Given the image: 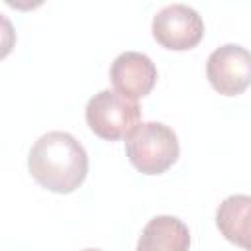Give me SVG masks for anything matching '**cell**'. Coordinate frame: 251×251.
<instances>
[{
    "instance_id": "obj_1",
    "label": "cell",
    "mask_w": 251,
    "mask_h": 251,
    "mask_svg": "<svg viewBox=\"0 0 251 251\" xmlns=\"http://www.w3.org/2000/svg\"><path fill=\"white\" fill-rule=\"evenodd\" d=\"M27 169L33 180L59 194L76 190L88 173V155L82 143L67 131L43 133L29 149Z\"/></svg>"
},
{
    "instance_id": "obj_2",
    "label": "cell",
    "mask_w": 251,
    "mask_h": 251,
    "mask_svg": "<svg viewBox=\"0 0 251 251\" xmlns=\"http://www.w3.org/2000/svg\"><path fill=\"white\" fill-rule=\"evenodd\" d=\"M129 163L143 175H161L178 159L176 133L161 122H141L126 137Z\"/></svg>"
},
{
    "instance_id": "obj_3",
    "label": "cell",
    "mask_w": 251,
    "mask_h": 251,
    "mask_svg": "<svg viewBox=\"0 0 251 251\" xmlns=\"http://www.w3.org/2000/svg\"><path fill=\"white\" fill-rule=\"evenodd\" d=\"M86 124L102 139L116 141L127 137L141 122L139 104L116 90H100L86 102Z\"/></svg>"
},
{
    "instance_id": "obj_4",
    "label": "cell",
    "mask_w": 251,
    "mask_h": 251,
    "mask_svg": "<svg viewBox=\"0 0 251 251\" xmlns=\"http://www.w3.org/2000/svg\"><path fill=\"white\" fill-rule=\"evenodd\" d=\"M206 76L212 88L224 96H237L251 86V51L237 43L214 49L206 61Z\"/></svg>"
},
{
    "instance_id": "obj_5",
    "label": "cell",
    "mask_w": 251,
    "mask_h": 251,
    "mask_svg": "<svg viewBox=\"0 0 251 251\" xmlns=\"http://www.w3.org/2000/svg\"><path fill=\"white\" fill-rule=\"evenodd\" d=\"M157 43L171 51H186L200 43L204 22L198 12L186 4H171L159 10L151 24Z\"/></svg>"
},
{
    "instance_id": "obj_6",
    "label": "cell",
    "mask_w": 251,
    "mask_h": 251,
    "mask_svg": "<svg viewBox=\"0 0 251 251\" xmlns=\"http://www.w3.org/2000/svg\"><path fill=\"white\" fill-rule=\"evenodd\" d=\"M110 80L116 92L126 98L137 100L147 96L157 82V67L155 63L137 51L120 53L110 67Z\"/></svg>"
},
{
    "instance_id": "obj_7",
    "label": "cell",
    "mask_w": 251,
    "mask_h": 251,
    "mask_svg": "<svg viewBox=\"0 0 251 251\" xmlns=\"http://www.w3.org/2000/svg\"><path fill=\"white\" fill-rule=\"evenodd\" d=\"M216 226L227 241L251 251V196L231 194L224 198L216 210Z\"/></svg>"
},
{
    "instance_id": "obj_8",
    "label": "cell",
    "mask_w": 251,
    "mask_h": 251,
    "mask_svg": "<svg viewBox=\"0 0 251 251\" xmlns=\"http://www.w3.org/2000/svg\"><path fill=\"white\" fill-rule=\"evenodd\" d=\"M190 231L175 216H155L149 220L137 239L135 251H188Z\"/></svg>"
},
{
    "instance_id": "obj_9",
    "label": "cell",
    "mask_w": 251,
    "mask_h": 251,
    "mask_svg": "<svg viewBox=\"0 0 251 251\" xmlns=\"http://www.w3.org/2000/svg\"><path fill=\"white\" fill-rule=\"evenodd\" d=\"M82 251H102V249H82Z\"/></svg>"
}]
</instances>
